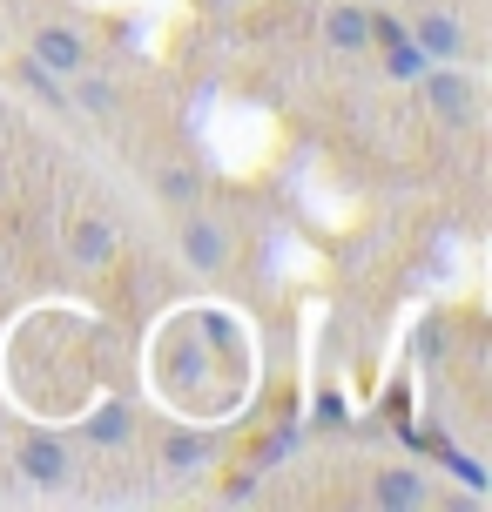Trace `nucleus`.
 Segmentation results:
<instances>
[{"instance_id": "2eb2a0df", "label": "nucleus", "mask_w": 492, "mask_h": 512, "mask_svg": "<svg viewBox=\"0 0 492 512\" xmlns=\"http://www.w3.org/2000/svg\"><path fill=\"white\" fill-rule=\"evenodd\" d=\"M0 270H7V243H0Z\"/></svg>"}, {"instance_id": "f03ea898", "label": "nucleus", "mask_w": 492, "mask_h": 512, "mask_svg": "<svg viewBox=\"0 0 492 512\" xmlns=\"http://www.w3.org/2000/svg\"><path fill=\"white\" fill-rule=\"evenodd\" d=\"M14 472L27 479L34 499H68V492H75V445H68L61 432H21Z\"/></svg>"}, {"instance_id": "0eeeda50", "label": "nucleus", "mask_w": 492, "mask_h": 512, "mask_svg": "<svg viewBox=\"0 0 492 512\" xmlns=\"http://www.w3.org/2000/svg\"><path fill=\"white\" fill-rule=\"evenodd\" d=\"M115 250H122V223L102 216V209H81L75 230H68V263L75 270H102V263H115Z\"/></svg>"}, {"instance_id": "20e7f679", "label": "nucleus", "mask_w": 492, "mask_h": 512, "mask_svg": "<svg viewBox=\"0 0 492 512\" xmlns=\"http://www.w3.org/2000/svg\"><path fill=\"white\" fill-rule=\"evenodd\" d=\"M418 88H425V102H432V115H439L445 128L479 122V81H472L459 61H432V68L418 75Z\"/></svg>"}, {"instance_id": "f257e3e1", "label": "nucleus", "mask_w": 492, "mask_h": 512, "mask_svg": "<svg viewBox=\"0 0 492 512\" xmlns=\"http://www.w3.org/2000/svg\"><path fill=\"white\" fill-rule=\"evenodd\" d=\"M209 371H216V351L203 344L196 317L176 324V331H162V344H156V384L176 398V405H196V384H203Z\"/></svg>"}, {"instance_id": "39448f33", "label": "nucleus", "mask_w": 492, "mask_h": 512, "mask_svg": "<svg viewBox=\"0 0 492 512\" xmlns=\"http://www.w3.org/2000/svg\"><path fill=\"white\" fill-rule=\"evenodd\" d=\"M27 61H34V68H48L54 81H75L81 68L95 61V48H88V34H81V27L48 21V27H34V34H27Z\"/></svg>"}, {"instance_id": "4468645a", "label": "nucleus", "mask_w": 492, "mask_h": 512, "mask_svg": "<svg viewBox=\"0 0 492 512\" xmlns=\"http://www.w3.org/2000/svg\"><path fill=\"white\" fill-rule=\"evenodd\" d=\"M331 425H344V398H317V432H331Z\"/></svg>"}, {"instance_id": "9b49d317", "label": "nucleus", "mask_w": 492, "mask_h": 512, "mask_svg": "<svg viewBox=\"0 0 492 512\" xmlns=\"http://www.w3.org/2000/svg\"><path fill=\"white\" fill-rule=\"evenodd\" d=\"M324 48L364 54V48H371V14H364V7H344V0H331V7H324Z\"/></svg>"}, {"instance_id": "7ed1b4c3", "label": "nucleus", "mask_w": 492, "mask_h": 512, "mask_svg": "<svg viewBox=\"0 0 492 512\" xmlns=\"http://www.w3.org/2000/svg\"><path fill=\"white\" fill-rule=\"evenodd\" d=\"M176 250H182V263H189L196 277H216V270L230 263L236 236H230V223H223L216 209L189 203V209H182V230H176Z\"/></svg>"}, {"instance_id": "423d86ee", "label": "nucleus", "mask_w": 492, "mask_h": 512, "mask_svg": "<svg viewBox=\"0 0 492 512\" xmlns=\"http://www.w3.org/2000/svg\"><path fill=\"white\" fill-rule=\"evenodd\" d=\"M405 34H412V48L425 54V61H466V54H472L466 21H459V14H445V7L412 14V21H405Z\"/></svg>"}, {"instance_id": "6e6552de", "label": "nucleus", "mask_w": 492, "mask_h": 512, "mask_svg": "<svg viewBox=\"0 0 492 512\" xmlns=\"http://www.w3.org/2000/svg\"><path fill=\"white\" fill-rule=\"evenodd\" d=\"M371 506H385V512H425V506H432V486H425V472H418V465H378V472H371Z\"/></svg>"}, {"instance_id": "ddd939ff", "label": "nucleus", "mask_w": 492, "mask_h": 512, "mask_svg": "<svg viewBox=\"0 0 492 512\" xmlns=\"http://www.w3.org/2000/svg\"><path fill=\"white\" fill-rule=\"evenodd\" d=\"M203 465H209L203 432H169V445H162V472H169V479H189V472H203Z\"/></svg>"}, {"instance_id": "f8f14e48", "label": "nucleus", "mask_w": 492, "mask_h": 512, "mask_svg": "<svg viewBox=\"0 0 492 512\" xmlns=\"http://www.w3.org/2000/svg\"><path fill=\"white\" fill-rule=\"evenodd\" d=\"M156 203L162 209L203 203V169H196V162H162V169H156Z\"/></svg>"}, {"instance_id": "9d476101", "label": "nucleus", "mask_w": 492, "mask_h": 512, "mask_svg": "<svg viewBox=\"0 0 492 512\" xmlns=\"http://www.w3.org/2000/svg\"><path fill=\"white\" fill-rule=\"evenodd\" d=\"M68 102H75V115H88V122L115 128V115H122V88H115V75H102V68L88 61V68L68 81Z\"/></svg>"}, {"instance_id": "1a4fd4ad", "label": "nucleus", "mask_w": 492, "mask_h": 512, "mask_svg": "<svg viewBox=\"0 0 492 512\" xmlns=\"http://www.w3.org/2000/svg\"><path fill=\"white\" fill-rule=\"evenodd\" d=\"M81 445H95V452H122V445H135V405L129 398H102V405L81 418Z\"/></svg>"}]
</instances>
